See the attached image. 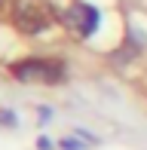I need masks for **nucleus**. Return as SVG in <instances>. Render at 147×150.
<instances>
[{
  "mask_svg": "<svg viewBox=\"0 0 147 150\" xmlns=\"http://www.w3.org/2000/svg\"><path fill=\"white\" fill-rule=\"evenodd\" d=\"M9 74L22 83H34V86H58L64 80V64L58 58H43V55H31L22 61H12Z\"/></svg>",
  "mask_w": 147,
  "mask_h": 150,
  "instance_id": "f257e3e1",
  "label": "nucleus"
},
{
  "mask_svg": "<svg viewBox=\"0 0 147 150\" xmlns=\"http://www.w3.org/2000/svg\"><path fill=\"white\" fill-rule=\"evenodd\" d=\"M9 18H12V25H16V31L34 37V34L46 31L55 22V12H52V6L46 3V0H12Z\"/></svg>",
  "mask_w": 147,
  "mask_h": 150,
  "instance_id": "f03ea898",
  "label": "nucleus"
},
{
  "mask_svg": "<svg viewBox=\"0 0 147 150\" xmlns=\"http://www.w3.org/2000/svg\"><path fill=\"white\" fill-rule=\"evenodd\" d=\"M98 9L89 3H80V0H74L71 6H64L61 9V25L68 28L71 34H77V37H89L92 31L98 28Z\"/></svg>",
  "mask_w": 147,
  "mask_h": 150,
  "instance_id": "7ed1b4c3",
  "label": "nucleus"
},
{
  "mask_svg": "<svg viewBox=\"0 0 147 150\" xmlns=\"http://www.w3.org/2000/svg\"><path fill=\"white\" fill-rule=\"evenodd\" d=\"M61 147H64V150H80V144H77V141H71V138H64Z\"/></svg>",
  "mask_w": 147,
  "mask_h": 150,
  "instance_id": "20e7f679",
  "label": "nucleus"
},
{
  "mask_svg": "<svg viewBox=\"0 0 147 150\" xmlns=\"http://www.w3.org/2000/svg\"><path fill=\"white\" fill-rule=\"evenodd\" d=\"M37 147H40V150H49L52 144H49V138H40V141H37Z\"/></svg>",
  "mask_w": 147,
  "mask_h": 150,
  "instance_id": "39448f33",
  "label": "nucleus"
},
{
  "mask_svg": "<svg viewBox=\"0 0 147 150\" xmlns=\"http://www.w3.org/2000/svg\"><path fill=\"white\" fill-rule=\"evenodd\" d=\"M3 12H6V0H0V16H3Z\"/></svg>",
  "mask_w": 147,
  "mask_h": 150,
  "instance_id": "423d86ee",
  "label": "nucleus"
}]
</instances>
